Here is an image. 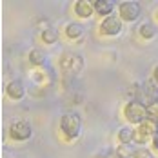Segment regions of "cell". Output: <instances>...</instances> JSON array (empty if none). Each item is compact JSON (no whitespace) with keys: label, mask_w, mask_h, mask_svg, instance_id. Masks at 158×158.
<instances>
[{"label":"cell","mask_w":158,"mask_h":158,"mask_svg":"<svg viewBox=\"0 0 158 158\" xmlns=\"http://www.w3.org/2000/svg\"><path fill=\"white\" fill-rule=\"evenodd\" d=\"M156 133H158V124L151 122V120H145L143 124L138 126V131H135V140L143 143L149 136H155Z\"/></svg>","instance_id":"obj_7"},{"label":"cell","mask_w":158,"mask_h":158,"mask_svg":"<svg viewBox=\"0 0 158 158\" xmlns=\"http://www.w3.org/2000/svg\"><path fill=\"white\" fill-rule=\"evenodd\" d=\"M75 13L80 16V18H89V16L95 13V6L87 0H78L75 4Z\"/></svg>","instance_id":"obj_9"},{"label":"cell","mask_w":158,"mask_h":158,"mask_svg":"<svg viewBox=\"0 0 158 158\" xmlns=\"http://www.w3.org/2000/svg\"><path fill=\"white\" fill-rule=\"evenodd\" d=\"M147 120L158 124V100H153L147 104Z\"/></svg>","instance_id":"obj_17"},{"label":"cell","mask_w":158,"mask_h":158,"mask_svg":"<svg viewBox=\"0 0 158 158\" xmlns=\"http://www.w3.org/2000/svg\"><path fill=\"white\" fill-rule=\"evenodd\" d=\"M120 31H122V20L118 16H114V13L106 16L100 24V33L106 36H116V35H120Z\"/></svg>","instance_id":"obj_6"},{"label":"cell","mask_w":158,"mask_h":158,"mask_svg":"<svg viewBox=\"0 0 158 158\" xmlns=\"http://www.w3.org/2000/svg\"><path fill=\"white\" fill-rule=\"evenodd\" d=\"M153 145H155V149H158V133L153 136Z\"/></svg>","instance_id":"obj_19"},{"label":"cell","mask_w":158,"mask_h":158,"mask_svg":"<svg viewBox=\"0 0 158 158\" xmlns=\"http://www.w3.org/2000/svg\"><path fill=\"white\" fill-rule=\"evenodd\" d=\"M60 129L65 135L67 140H75L80 135V129H82V118H80L78 113H65L60 120Z\"/></svg>","instance_id":"obj_1"},{"label":"cell","mask_w":158,"mask_h":158,"mask_svg":"<svg viewBox=\"0 0 158 158\" xmlns=\"http://www.w3.org/2000/svg\"><path fill=\"white\" fill-rule=\"evenodd\" d=\"M124 116L131 124H143L147 120V106H143L140 100H131L124 107Z\"/></svg>","instance_id":"obj_3"},{"label":"cell","mask_w":158,"mask_h":158,"mask_svg":"<svg viewBox=\"0 0 158 158\" xmlns=\"http://www.w3.org/2000/svg\"><path fill=\"white\" fill-rule=\"evenodd\" d=\"M135 147L131 145V143H120L118 147H116V156L118 158H131V156H135Z\"/></svg>","instance_id":"obj_14"},{"label":"cell","mask_w":158,"mask_h":158,"mask_svg":"<svg viewBox=\"0 0 158 158\" xmlns=\"http://www.w3.org/2000/svg\"><path fill=\"white\" fill-rule=\"evenodd\" d=\"M118 11H120V18H124L126 22H135L142 15V6H140V2L129 0V2H122L120 4Z\"/></svg>","instance_id":"obj_5"},{"label":"cell","mask_w":158,"mask_h":158,"mask_svg":"<svg viewBox=\"0 0 158 158\" xmlns=\"http://www.w3.org/2000/svg\"><path fill=\"white\" fill-rule=\"evenodd\" d=\"M118 140H120V143H131L135 140V131L131 127H122L118 131Z\"/></svg>","instance_id":"obj_16"},{"label":"cell","mask_w":158,"mask_h":158,"mask_svg":"<svg viewBox=\"0 0 158 158\" xmlns=\"http://www.w3.org/2000/svg\"><path fill=\"white\" fill-rule=\"evenodd\" d=\"M31 135H33V127L27 120H16L9 126V136L13 140L24 142V140H29Z\"/></svg>","instance_id":"obj_4"},{"label":"cell","mask_w":158,"mask_h":158,"mask_svg":"<svg viewBox=\"0 0 158 158\" xmlns=\"http://www.w3.org/2000/svg\"><path fill=\"white\" fill-rule=\"evenodd\" d=\"M84 35V26L78 24V22H71V24H67L65 26V36L67 38H71V40H77Z\"/></svg>","instance_id":"obj_11"},{"label":"cell","mask_w":158,"mask_h":158,"mask_svg":"<svg viewBox=\"0 0 158 158\" xmlns=\"http://www.w3.org/2000/svg\"><path fill=\"white\" fill-rule=\"evenodd\" d=\"M40 36L46 44H55L58 40V31H56V27H48V29H44L40 33Z\"/></svg>","instance_id":"obj_15"},{"label":"cell","mask_w":158,"mask_h":158,"mask_svg":"<svg viewBox=\"0 0 158 158\" xmlns=\"http://www.w3.org/2000/svg\"><path fill=\"white\" fill-rule=\"evenodd\" d=\"M138 33H140V36L145 38V40H151V38H155L156 36V27L151 24V22H143L142 26L138 27Z\"/></svg>","instance_id":"obj_12"},{"label":"cell","mask_w":158,"mask_h":158,"mask_svg":"<svg viewBox=\"0 0 158 158\" xmlns=\"http://www.w3.org/2000/svg\"><path fill=\"white\" fill-rule=\"evenodd\" d=\"M6 91H7V96L13 98V100H20V98H24V95H26V87H24V84L20 80H11L7 84Z\"/></svg>","instance_id":"obj_8"},{"label":"cell","mask_w":158,"mask_h":158,"mask_svg":"<svg viewBox=\"0 0 158 158\" xmlns=\"http://www.w3.org/2000/svg\"><path fill=\"white\" fill-rule=\"evenodd\" d=\"M29 62H31L33 65H44V64H46V53L38 48L31 49V53H29Z\"/></svg>","instance_id":"obj_13"},{"label":"cell","mask_w":158,"mask_h":158,"mask_svg":"<svg viewBox=\"0 0 158 158\" xmlns=\"http://www.w3.org/2000/svg\"><path fill=\"white\" fill-rule=\"evenodd\" d=\"M93 4H95V11L98 13V15H104V16L113 15L114 2H111V0H96V2H93Z\"/></svg>","instance_id":"obj_10"},{"label":"cell","mask_w":158,"mask_h":158,"mask_svg":"<svg viewBox=\"0 0 158 158\" xmlns=\"http://www.w3.org/2000/svg\"><path fill=\"white\" fill-rule=\"evenodd\" d=\"M84 67V58L77 53H64L60 58V69L64 77H75Z\"/></svg>","instance_id":"obj_2"},{"label":"cell","mask_w":158,"mask_h":158,"mask_svg":"<svg viewBox=\"0 0 158 158\" xmlns=\"http://www.w3.org/2000/svg\"><path fill=\"white\" fill-rule=\"evenodd\" d=\"M133 158H153V155H151V151H149V149L138 147V149L135 151V156H133Z\"/></svg>","instance_id":"obj_18"},{"label":"cell","mask_w":158,"mask_h":158,"mask_svg":"<svg viewBox=\"0 0 158 158\" xmlns=\"http://www.w3.org/2000/svg\"><path fill=\"white\" fill-rule=\"evenodd\" d=\"M153 77H155V80L158 82V65L155 67V71H153Z\"/></svg>","instance_id":"obj_20"}]
</instances>
